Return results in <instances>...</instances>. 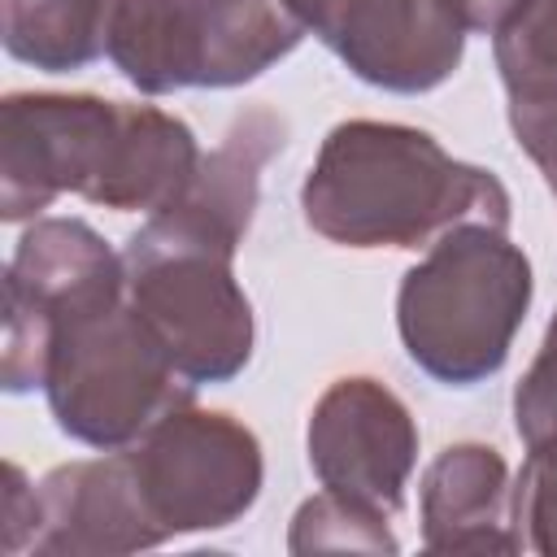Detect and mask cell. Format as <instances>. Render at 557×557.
<instances>
[{
	"label": "cell",
	"instance_id": "cell-1",
	"mask_svg": "<svg viewBox=\"0 0 557 557\" xmlns=\"http://www.w3.org/2000/svg\"><path fill=\"white\" fill-rule=\"evenodd\" d=\"M0 152L9 222L65 187L113 209H165L200 170L183 122L96 96H9Z\"/></svg>",
	"mask_w": 557,
	"mask_h": 557
},
{
	"label": "cell",
	"instance_id": "cell-2",
	"mask_svg": "<svg viewBox=\"0 0 557 557\" xmlns=\"http://www.w3.org/2000/svg\"><path fill=\"white\" fill-rule=\"evenodd\" d=\"M305 213L339 244L418 248L453 222L505 226V191L492 174L448 161L422 131L352 122L331 131L305 183Z\"/></svg>",
	"mask_w": 557,
	"mask_h": 557
},
{
	"label": "cell",
	"instance_id": "cell-3",
	"mask_svg": "<svg viewBox=\"0 0 557 557\" xmlns=\"http://www.w3.org/2000/svg\"><path fill=\"white\" fill-rule=\"evenodd\" d=\"M531 270L500 226L461 222L400 287V335L409 357L444 383L492 374L527 309Z\"/></svg>",
	"mask_w": 557,
	"mask_h": 557
},
{
	"label": "cell",
	"instance_id": "cell-4",
	"mask_svg": "<svg viewBox=\"0 0 557 557\" xmlns=\"http://www.w3.org/2000/svg\"><path fill=\"white\" fill-rule=\"evenodd\" d=\"M231 248L235 235L174 209H157L126 248L135 309L187 379H226L248 361L252 322L226 270Z\"/></svg>",
	"mask_w": 557,
	"mask_h": 557
},
{
	"label": "cell",
	"instance_id": "cell-5",
	"mask_svg": "<svg viewBox=\"0 0 557 557\" xmlns=\"http://www.w3.org/2000/svg\"><path fill=\"white\" fill-rule=\"evenodd\" d=\"M174 361L139 309H122L117 296H104L52 326L44 387L70 435L122 444L187 405V387H174Z\"/></svg>",
	"mask_w": 557,
	"mask_h": 557
},
{
	"label": "cell",
	"instance_id": "cell-6",
	"mask_svg": "<svg viewBox=\"0 0 557 557\" xmlns=\"http://www.w3.org/2000/svg\"><path fill=\"white\" fill-rule=\"evenodd\" d=\"M300 30L283 0H122L109 57L144 91L226 87L296 48Z\"/></svg>",
	"mask_w": 557,
	"mask_h": 557
},
{
	"label": "cell",
	"instance_id": "cell-7",
	"mask_svg": "<svg viewBox=\"0 0 557 557\" xmlns=\"http://www.w3.org/2000/svg\"><path fill=\"white\" fill-rule=\"evenodd\" d=\"M135 492L152 522L222 527L257 492V444L222 413L170 409L144 448L126 453Z\"/></svg>",
	"mask_w": 557,
	"mask_h": 557
},
{
	"label": "cell",
	"instance_id": "cell-8",
	"mask_svg": "<svg viewBox=\"0 0 557 557\" xmlns=\"http://www.w3.org/2000/svg\"><path fill=\"white\" fill-rule=\"evenodd\" d=\"M117 261L83 222H39L22 239L4 283V383L13 392L44 383L52 326L91 300L117 296Z\"/></svg>",
	"mask_w": 557,
	"mask_h": 557
},
{
	"label": "cell",
	"instance_id": "cell-9",
	"mask_svg": "<svg viewBox=\"0 0 557 557\" xmlns=\"http://www.w3.org/2000/svg\"><path fill=\"white\" fill-rule=\"evenodd\" d=\"M361 78L396 91L435 87L461 57V17L448 0H283Z\"/></svg>",
	"mask_w": 557,
	"mask_h": 557
},
{
	"label": "cell",
	"instance_id": "cell-10",
	"mask_svg": "<svg viewBox=\"0 0 557 557\" xmlns=\"http://www.w3.org/2000/svg\"><path fill=\"white\" fill-rule=\"evenodd\" d=\"M309 448L331 492L370 509L400 505V483L413 461V426L400 400L370 379H344L326 392Z\"/></svg>",
	"mask_w": 557,
	"mask_h": 557
},
{
	"label": "cell",
	"instance_id": "cell-11",
	"mask_svg": "<svg viewBox=\"0 0 557 557\" xmlns=\"http://www.w3.org/2000/svg\"><path fill=\"white\" fill-rule=\"evenodd\" d=\"M122 0H4V48L39 70H74L109 48Z\"/></svg>",
	"mask_w": 557,
	"mask_h": 557
},
{
	"label": "cell",
	"instance_id": "cell-12",
	"mask_svg": "<svg viewBox=\"0 0 557 557\" xmlns=\"http://www.w3.org/2000/svg\"><path fill=\"white\" fill-rule=\"evenodd\" d=\"M496 61L513 100L557 96V0H527V9L496 30Z\"/></svg>",
	"mask_w": 557,
	"mask_h": 557
},
{
	"label": "cell",
	"instance_id": "cell-13",
	"mask_svg": "<svg viewBox=\"0 0 557 557\" xmlns=\"http://www.w3.org/2000/svg\"><path fill=\"white\" fill-rule=\"evenodd\" d=\"M518 431L531 444L557 440V318L548 326L540 361L531 366L527 383L518 387Z\"/></svg>",
	"mask_w": 557,
	"mask_h": 557
},
{
	"label": "cell",
	"instance_id": "cell-14",
	"mask_svg": "<svg viewBox=\"0 0 557 557\" xmlns=\"http://www.w3.org/2000/svg\"><path fill=\"white\" fill-rule=\"evenodd\" d=\"M461 17V26H474V30H505L522 9L527 0H448Z\"/></svg>",
	"mask_w": 557,
	"mask_h": 557
}]
</instances>
